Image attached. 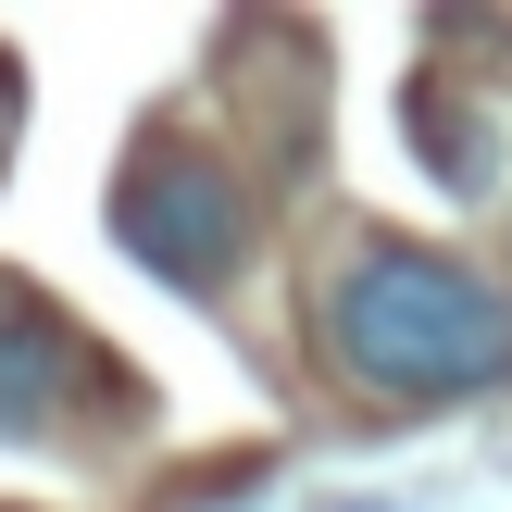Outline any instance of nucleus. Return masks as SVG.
<instances>
[{
	"label": "nucleus",
	"mask_w": 512,
	"mask_h": 512,
	"mask_svg": "<svg viewBox=\"0 0 512 512\" xmlns=\"http://www.w3.org/2000/svg\"><path fill=\"white\" fill-rule=\"evenodd\" d=\"M325 363L363 400H475L512 388V288L450 250L363 238L325 275Z\"/></svg>",
	"instance_id": "1"
},
{
	"label": "nucleus",
	"mask_w": 512,
	"mask_h": 512,
	"mask_svg": "<svg viewBox=\"0 0 512 512\" xmlns=\"http://www.w3.org/2000/svg\"><path fill=\"white\" fill-rule=\"evenodd\" d=\"M113 238L138 250L163 288H225V263H238V238H250V200H238V175L200 163V150H150L113 188Z\"/></svg>",
	"instance_id": "2"
},
{
	"label": "nucleus",
	"mask_w": 512,
	"mask_h": 512,
	"mask_svg": "<svg viewBox=\"0 0 512 512\" xmlns=\"http://www.w3.org/2000/svg\"><path fill=\"white\" fill-rule=\"evenodd\" d=\"M75 375H88V350L63 338V313H38V300H0V438H38V425H63Z\"/></svg>",
	"instance_id": "3"
},
{
	"label": "nucleus",
	"mask_w": 512,
	"mask_h": 512,
	"mask_svg": "<svg viewBox=\"0 0 512 512\" xmlns=\"http://www.w3.org/2000/svg\"><path fill=\"white\" fill-rule=\"evenodd\" d=\"M13 113H25V88H13V63H0V150H13Z\"/></svg>",
	"instance_id": "4"
}]
</instances>
